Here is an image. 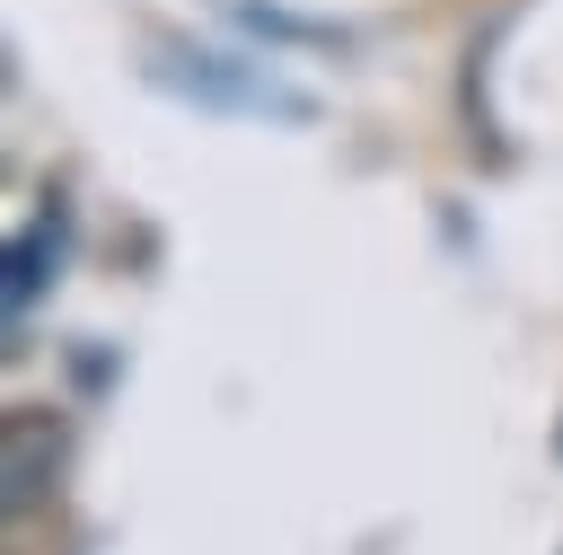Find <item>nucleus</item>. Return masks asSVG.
Instances as JSON below:
<instances>
[{
    "label": "nucleus",
    "mask_w": 563,
    "mask_h": 555,
    "mask_svg": "<svg viewBox=\"0 0 563 555\" xmlns=\"http://www.w3.org/2000/svg\"><path fill=\"white\" fill-rule=\"evenodd\" d=\"M62 458H70V440H62V423L44 414V405H18L9 423H0V502H9V520H26L53 485H62Z\"/></svg>",
    "instance_id": "f257e3e1"
},
{
    "label": "nucleus",
    "mask_w": 563,
    "mask_h": 555,
    "mask_svg": "<svg viewBox=\"0 0 563 555\" xmlns=\"http://www.w3.org/2000/svg\"><path fill=\"white\" fill-rule=\"evenodd\" d=\"M53 264H62V211H35V220L9 238V317L35 308V291L53 282Z\"/></svg>",
    "instance_id": "f03ea898"
}]
</instances>
